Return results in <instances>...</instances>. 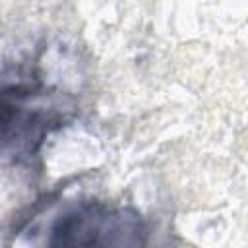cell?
Listing matches in <instances>:
<instances>
[{"instance_id": "1", "label": "cell", "mask_w": 248, "mask_h": 248, "mask_svg": "<svg viewBox=\"0 0 248 248\" xmlns=\"http://www.w3.org/2000/svg\"><path fill=\"white\" fill-rule=\"evenodd\" d=\"M76 112V99L39 78L21 79L2 93L4 153L16 161L33 157L43 140Z\"/></svg>"}, {"instance_id": "2", "label": "cell", "mask_w": 248, "mask_h": 248, "mask_svg": "<svg viewBox=\"0 0 248 248\" xmlns=\"http://www.w3.org/2000/svg\"><path fill=\"white\" fill-rule=\"evenodd\" d=\"M45 248H165L153 225L136 209L83 202L54 223Z\"/></svg>"}]
</instances>
